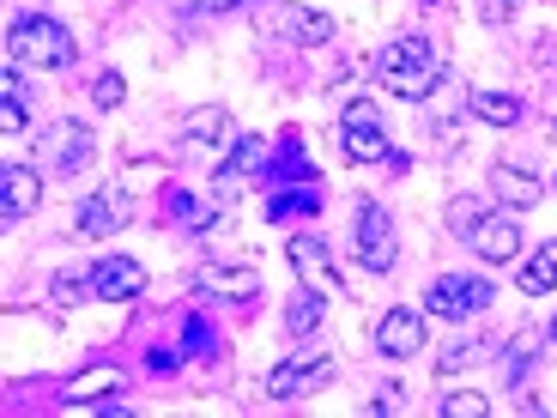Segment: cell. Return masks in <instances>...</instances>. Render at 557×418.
Instances as JSON below:
<instances>
[{
    "mask_svg": "<svg viewBox=\"0 0 557 418\" xmlns=\"http://www.w3.org/2000/svg\"><path fill=\"white\" fill-rule=\"evenodd\" d=\"M164 212L182 224V231H188V237H207L212 224L224 219L219 195H188V188H170V195H164Z\"/></svg>",
    "mask_w": 557,
    "mask_h": 418,
    "instance_id": "5bb4252c",
    "label": "cell"
},
{
    "mask_svg": "<svg viewBox=\"0 0 557 418\" xmlns=\"http://www.w3.org/2000/svg\"><path fill=\"white\" fill-rule=\"evenodd\" d=\"M321 316H327V292H315V285H304V292L285 304V334L292 340H309L321 328Z\"/></svg>",
    "mask_w": 557,
    "mask_h": 418,
    "instance_id": "ffe728a7",
    "label": "cell"
},
{
    "mask_svg": "<svg viewBox=\"0 0 557 418\" xmlns=\"http://www.w3.org/2000/svg\"><path fill=\"white\" fill-rule=\"evenodd\" d=\"M557 285V243H540V249L521 261V292L528 297H545Z\"/></svg>",
    "mask_w": 557,
    "mask_h": 418,
    "instance_id": "7402d4cb",
    "label": "cell"
},
{
    "mask_svg": "<svg viewBox=\"0 0 557 418\" xmlns=\"http://www.w3.org/2000/svg\"><path fill=\"white\" fill-rule=\"evenodd\" d=\"M195 285L207 297H231V304H255V292H261V273L255 267H200Z\"/></svg>",
    "mask_w": 557,
    "mask_h": 418,
    "instance_id": "2e32d148",
    "label": "cell"
},
{
    "mask_svg": "<svg viewBox=\"0 0 557 418\" xmlns=\"http://www.w3.org/2000/svg\"><path fill=\"white\" fill-rule=\"evenodd\" d=\"M424 7H436V0H424Z\"/></svg>",
    "mask_w": 557,
    "mask_h": 418,
    "instance_id": "d590c367",
    "label": "cell"
},
{
    "mask_svg": "<svg viewBox=\"0 0 557 418\" xmlns=\"http://www.w3.org/2000/svg\"><path fill=\"white\" fill-rule=\"evenodd\" d=\"M115 389H122V370H115V364H91V370H79V377L61 389V401L67 406H103V401H115Z\"/></svg>",
    "mask_w": 557,
    "mask_h": 418,
    "instance_id": "ac0fdd59",
    "label": "cell"
},
{
    "mask_svg": "<svg viewBox=\"0 0 557 418\" xmlns=\"http://www.w3.org/2000/svg\"><path fill=\"white\" fill-rule=\"evenodd\" d=\"M376 79L388 98H406V103H424L443 85V49H436L431 37H400L382 49L376 61Z\"/></svg>",
    "mask_w": 557,
    "mask_h": 418,
    "instance_id": "6da1fadb",
    "label": "cell"
},
{
    "mask_svg": "<svg viewBox=\"0 0 557 418\" xmlns=\"http://www.w3.org/2000/svg\"><path fill=\"white\" fill-rule=\"evenodd\" d=\"M467 110H473L479 122H491V127H516L521 122V98H509V91H473Z\"/></svg>",
    "mask_w": 557,
    "mask_h": 418,
    "instance_id": "cb8c5ba5",
    "label": "cell"
},
{
    "mask_svg": "<svg viewBox=\"0 0 557 418\" xmlns=\"http://www.w3.org/2000/svg\"><path fill=\"white\" fill-rule=\"evenodd\" d=\"M42 158H49V170H61V176H79V170L91 164V127H85V122L49 127V139H42Z\"/></svg>",
    "mask_w": 557,
    "mask_h": 418,
    "instance_id": "7c38bea8",
    "label": "cell"
},
{
    "mask_svg": "<svg viewBox=\"0 0 557 418\" xmlns=\"http://www.w3.org/2000/svg\"><path fill=\"white\" fill-rule=\"evenodd\" d=\"M139 292H146V267L134 255H98L91 261V297H103V304H134Z\"/></svg>",
    "mask_w": 557,
    "mask_h": 418,
    "instance_id": "ba28073f",
    "label": "cell"
},
{
    "mask_svg": "<svg viewBox=\"0 0 557 418\" xmlns=\"http://www.w3.org/2000/svg\"><path fill=\"white\" fill-rule=\"evenodd\" d=\"M146 364H152L158 377H164V370H176V364H182V358H176V352H152V358H146Z\"/></svg>",
    "mask_w": 557,
    "mask_h": 418,
    "instance_id": "836d02e7",
    "label": "cell"
},
{
    "mask_svg": "<svg viewBox=\"0 0 557 418\" xmlns=\"http://www.w3.org/2000/svg\"><path fill=\"white\" fill-rule=\"evenodd\" d=\"M339 146H346V158H358V164H388L394 158L382 110L370 98H351L346 110H339Z\"/></svg>",
    "mask_w": 557,
    "mask_h": 418,
    "instance_id": "277c9868",
    "label": "cell"
},
{
    "mask_svg": "<svg viewBox=\"0 0 557 418\" xmlns=\"http://www.w3.org/2000/svg\"><path fill=\"white\" fill-rule=\"evenodd\" d=\"M491 195H497L509 212H528V207L545 200V182L533 176V170H521V164H497L491 170Z\"/></svg>",
    "mask_w": 557,
    "mask_h": 418,
    "instance_id": "9a60e30c",
    "label": "cell"
},
{
    "mask_svg": "<svg viewBox=\"0 0 557 418\" xmlns=\"http://www.w3.org/2000/svg\"><path fill=\"white\" fill-rule=\"evenodd\" d=\"M134 219V200H127V188H98V195H85V207H79V237H115L122 224Z\"/></svg>",
    "mask_w": 557,
    "mask_h": 418,
    "instance_id": "9c48e42d",
    "label": "cell"
},
{
    "mask_svg": "<svg viewBox=\"0 0 557 418\" xmlns=\"http://www.w3.org/2000/svg\"><path fill=\"white\" fill-rule=\"evenodd\" d=\"M7 56L13 67H67L73 61V30L49 13H25L7 30Z\"/></svg>",
    "mask_w": 557,
    "mask_h": 418,
    "instance_id": "7a4b0ae2",
    "label": "cell"
},
{
    "mask_svg": "<svg viewBox=\"0 0 557 418\" xmlns=\"http://www.w3.org/2000/svg\"><path fill=\"white\" fill-rule=\"evenodd\" d=\"M327 377H334V358L304 346L297 358H285V364L267 370V401H304V394H315Z\"/></svg>",
    "mask_w": 557,
    "mask_h": 418,
    "instance_id": "52a82bcc",
    "label": "cell"
},
{
    "mask_svg": "<svg viewBox=\"0 0 557 418\" xmlns=\"http://www.w3.org/2000/svg\"><path fill=\"white\" fill-rule=\"evenodd\" d=\"M552 346H557V316H552Z\"/></svg>",
    "mask_w": 557,
    "mask_h": 418,
    "instance_id": "e575fe53",
    "label": "cell"
},
{
    "mask_svg": "<svg viewBox=\"0 0 557 418\" xmlns=\"http://www.w3.org/2000/svg\"><path fill=\"white\" fill-rule=\"evenodd\" d=\"M285 30H292L304 49H315V42L334 37V19H327V13H309V7H292V13H285Z\"/></svg>",
    "mask_w": 557,
    "mask_h": 418,
    "instance_id": "4316f807",
    "label": "cell"
},
{
    "mask_svg": "<svg viewBox=\"0 0 557 418\" xmlns=\"http://www.w3.org/2000/svg\"><path fill=\"white\" fill-rule=\"evenodd\" d=\"M491 401L485 394H443V418H485Z\"/></svg>",
    "mask_w": 557,
    "mask_h": 418,
    "instance_id": "f1b7e54d",
    "label": "cell"
},
{
    "mask_svg": "<svg viewBox=\"0 0 557 418\" xmlns=\"http://www.w3.org/2000/svg\"><path fill=\"white\" fill-rule=\"evenodd\" d=\"M267 182H321V176H315V164H309L304 146H292V139H285V146L273 152V170H267Z\"/></svg>",
    "mask_w": 557,
    "mask_h": 418,
    "instance_id": "d4e9b609",
    "label": "cell"
},
{
    "mask_svg": "<svg viewBox=\"0 0 557 418\" xmlns=\"http://www.w3.org/2000/svg\"><path fill=\"white\" fill-rule=\"evenodd\" d=\"M207 346H212V334H207V321L195 316L188 328H182V352H207Z\"/></svg>",
    "mask_w": 557,
    "mask_h": 418,
    "instance_id": "1f68e13d",
    "label": "cell"
},
{
    "mask_svg": "<svg viewBox=\"0 0 557 418\" xmlns=\"http://www.w3.org/2000/svg\"><path fill=\"white\" fill-rule=\"evenodd\" d=\"M231 7H249V0H182V13H231Z\"/></svg>",
    "mask_w": 557,
    "mask_h": 418,
    "instance_id": "d6a6232c",
    "label": "cell"
},
{
    "mask_svg": "<svg viewBox=\"0 0 557 418\" xmlns=\"http://www.w3.org/2000/svg\"><path fill=\"white\" fill-rule=\"evenodd\" d=\"M273 152H278V146H267L261 134L231 139V152L219 158V182H267V170H273Z\"/></svg>",
    "mask_w": 557,
    "mask_h": 418,
    "instance_id": "8fae6325",
    "label": "cell"
},
{
    "mask_svg": "<svg viewBox=\"0 0 557 418\" xmlns=\"http://www.w3.org/2000/svg\"><path fill=\"white\" fill-rule=\"evenodd\" d=\"M91 98H98V110H115V103L127 98V85H122V73H98V85H91Z\"/></svg>",
    "mask_w": 557,
    "mask_h": 418,
    "instance_id": "4dcf8cb0",
    "label": "cell"
},
{
    "mask_svg": "<svg viewBox=\"0 0 557 418\" xmlns=\"http://www.w3.org/2000/svg\"><path fill=\"white\" fill-rule=\"evenodd\" d=\"M376 352L382 358H412V352H424V316H418V309H388V316L376 321Z\"/></svg>",
    "mask_w": 557,
    "mask_h": 418,
    "instance_id": "30bf717a",
    "label": "cell"
},
{
    "mask_svg": "<svg viewBox=\"0 0 557 418\" xmlns=\"http://www.w3.org/2000/svg\"><path fill=\"white\" fill-rule=\"evenodd\" d=\"M448 224L473 243L479 261H516V255H521V224H516V212H509V207H503V212H479V207H467V200H455Z\"/></svg>",
    "mask_w": 557,
    "mask_h": 418,
    "instance_id": "3957f363",
    "label": "cell"
},
{
    "mask_svg": "<svg viewBox=\"0 0 557 418\" xmlns=\"http://www.w3.org/2000/svg\"><path fill=\"white\" fill-rule=\"evenodd\" d=\"M315 212H321V182H285V188H273V200H267V219L273 224L315 219Z\"/></svg>",
    "mask_w": 557,
    "mask_h": 418,
    "instance_id": "d6986e66",
    "label": "cell"
},
{
    "mask_svg": "<svg viewBox=\"0 0 557 418\" xmlns=\"http://www.w3.org/2000/svg\"><path fill=\"white\" fill-rule=\"evenodd\" d=\"M182 134L195 139V146H219V139L231 134V115H224L219 103H200V110L182 115Z\"/></svg>",
    "mask_w": 557,
    "mask_h": 418,
    "instance_id": "603a6c76",
    "label": "cell"
},
{
    "mask_svg": "<svg viewBox=\"0 0 557 418\" xmlns=\"http://www.w3.org/2000/svg\"><path fill=\"white\" fill-rule=\"evenodd\" d=\"M91 297V273H55V304H79Z\"/></svg>",
    "mask_w": 557,
    "mask_h": 418,
    "instance_id": "f546056e",
    "label": "cell"
},
{
    "mask_svg": "<svg viewBox=\"0 0 557 418\" xmlns=\"http://www.w3.org/2000/svg\"><path fill=\"white\" fill-rule=\"evenodd\" d=\"M491 304H497V285L479 279V273H443L431 292H424V309L443 316V321H467V316H479V309H491Z\"/></svg>",
    "mask_w": 557,
    "mask_h": 418,
    "instance_id": "8992f818",
    "label": "cell"
},
{
    "mask_svg": "<svg viewBox=\"0 0 557 418\" xmlns=\"http://www.w3.org/2000/svg\"><path fill=\"white\" fill-rule=\"evenodd\" d=\"M37 195H42L37 170H25V164H7V170H0V219H7V224L25 219V212L37 207Z\"/></svg>",
    "mask_w": 557,
    "mask_h": 418,
    "instance_id": "e0dca14e",
    "label": "cell"
},
{
    "mask_svg": "<svg viewBox=\"0 0 557 418\" xmlns=\"http://www.w3.org/2000/svg\"><path fill=\"white\" fill-rule=\"evenodd\" d=\"M285 249H292V267H297V279H304V285H315V292H339V273H334V261H327V243H321V237L297 231Z\"/></svg>",
    "mask_w": 557,
    "mask_h": 418,
    "instance_id": "4fadbf2b",
    "label": "cell"
},
{
    "mask_svg": "<svg viewBox=\"0 0 557 418\" xmlns=\"http://www.w3.org/2000/svg\"><path fill=\"white\" fill-rule=\"evenodd\" d=\"M533 358H540V340L533 334H516L503 346V377H509V389H521V382L533 377Z\"/></svg>",
    "mask_w": 557,
    "mask_h": 418,
    "instance_id": "484cf974",
    "label": "cell"
},
{
    "mask_svg": "<svg viewBox=\"0 0 557 418\" xmlns=\"http://www.w3.org/2000/svg\"><path fill=\"white\" fill-rule=\"evenodd\" d=\"M358 261L363 273H394L400 261V231H394V212L382 200H358Z\"/></svg>",
    "mask_w": 557,
    "mask_h": 418,
    "instance_id": "5b68a950",
    "label": "cell"
},
{
    "mask_svg": "<svg viewBox=\"0 0 557 418\" xmlns=\"http://www.w3.org/2000/svg\"><path fill=\"white\" fill-rule=\"evenodd\" d=\"M491 352H497L491 340H455V346H443V358H436V364H443V370H467V364H485Z\"/></svg>",
    "mask_w": 557,
    "mask_h": 418,
    "instance_id": "83f0119b",
    "label": "cell"
},
{
    "mask_svg": "<svg viewBox=\"0 0 557 418\" xmlns=\"http://www.w3.org/2000/svg\"><path fill=\"white\" fill-rule=\"evenodd\" d=\"M0 127H7V134H18V127L30 122V103H37V91H30L25 79H18V67H7V79H0Z\"/></svg>",
    "mask_w": 557,
    "mask_h": 418,
    "instance_id": "44dd1931",
    "label": "cell"
}]
</instances>
